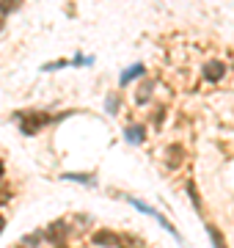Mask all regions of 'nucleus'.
Returning <instances> with one entry per match:
<instances>
[{"label":"nucleus","mask_w":234,"mask_h":248,"mask_svg":"<svg viewBox=\"0 0 234 248\" xmlns=\"http://www.w3.org/2000/svg\"><path fill=\"white\" fill-rule=\"evenodd\" d=\"M204 75H207V80H220L226 75V66L220 61H207L204 63Z\"/></svg>","instance_id":"obj_1"},{"label":"nucleus","mask_w":234,"mask_h":248,"mask_svg":"<svg viewBox=\"0 0 234 248\" xmlns=\"http://www.w3.org/2000/svg\"><path fill=\"white\" fill-rule=\"evenodd\" d=\"M94 243H97V246H113V248H124V246H121V240H118L116 234H110V232H97V234H94Z\"/></svg>","instance_id":"obj_2"},{"label":"nucleus","mask_w":234,"mask_h":248,"mask_svg":"<svg viewBox=\"0 0 234 248\" xmlns=\"http://www.w3.org/2000/svg\"><path fill=\"white\" fill-rule=\"evenodd\" d=\"M144 127H127V141H132V143H141L144 141Z\"/></svg>","instance_id":"obj_3"},{"label":"nucleus","mask_w":234,"mask_h":248,"mask_svg":"<svg viewBox=\"0 0 234 248\" xmlns=\"http://www.w3.org/2000/svg\"><path fill=\"white\" fill-rule=\"evenodd\" d=\"M138 75H144V66H132V69H127L124 78H121V83H130V80L138 78Z\"/></svg>","instance_id":"obj_4"},{"label":"nucleus","mask_w":234,"mask_h":248,"mask_svg":"<svg viewBox=\"0 0 234 248\" xmlns=\"http://www.w3.org/2000/svg\"><path fill=\"white\" fill-rule=\"evenodd\" d=\"M209 237H212L215 248H226V243H223V237H220V232H218V229H209Z\"/></svg>","instance_id":"obj_5"},{"label":"nucleus","mask_w":234,"mask_h":248,"mask_svg":"<svg viewBox=\"0 0 234 248\" xmlns=\"http://www.w3.org/2000/svg\"><path fill=\"white\" fill-rule=\"evenodd\" d=\"M149 89H152V83H144V86H141V91H138V102H146V94H149Z\"/></svg>","instance_id":"obj_6"},{"label":"nucleus","mask_w":234,"mask_h":248,"mask_svg":"<svg viewBox=\"0 0 234 248\" xmlns=\"http://www.w3.org/2000/svg\"><path fill=\"white\" fill-rule=\"evenodd\" d=\"M14 6H17V0H3V11H6V14L14 11Z\"/></svg>","instance_id":"obj_7"},{"label":"nucleus","mask_w":234,"mask_h":248,"mask_svg":"<svg viewBox=\"0 0 234 248\" xmlns=\"http://www.w3.org/2000/svg\"><path fill=\"white\" fill-rule=\"evenodd\" d=\"M3 226H6V221H3V215H0V232H3Z\"/></svg>","instance_id":"obj_8"},{"label":"nucleus","mask_w":234,"mask_h":248,"mask_svg":"<svg viewBox=\"0 0 234 248\" xmlns=\"http://www.w3.org/2000/svg\"><path fill=\"white\" fill-rule=\"evenodd\" d=\"M0 174H3V163H0Z\"/></svg>","instance_id":"obj_9"}]
</instances>
